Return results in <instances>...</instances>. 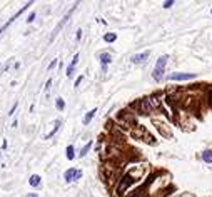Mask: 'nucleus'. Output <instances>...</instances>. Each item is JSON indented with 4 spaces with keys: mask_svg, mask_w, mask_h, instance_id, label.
I'll return each mask as SVG.
<instances>
[{
    "mask_svg": "<svg viewBox=\"0 0 212 197\" xmlns=\"http://www.w3.org/2000/svg\"><path fill=\"white\" fill-rule=\"evenodd\" d=\"M167 55H162V57H159V60H157V64H155V69H154V79L155 80H161L162 75H164V69H166V64H167Z\"/></svg>",
    "mask_w": 212,
    "mask_h": 197,
    "instance_id": "nucleus-1",
    "label": "nucleus"
},
{
    "mask_svg": "<svg viewBox=\"0 0 212 197\" xmlns=\"http://www.w3.org/2000/svg\"><path fill=\"white\" fill-rule=\"evenodd\" d=\"M80 177H82V171L80 169H69L64 174L65 182H74V181H77V179H80Z\"/></svg>",
    "mask_w": 212,
    "mask_h": 197,
    "instance_id": "nucleus-2",
    "label": "nucleus"
},
{
    "mask_svg": "<svg viewBox=\"0 0 212 197\" xmlns=\"http://www.w3.org/2000/svg\"><path fill=\"white\" fill-rule=\"evenodd\" d=\"M134 181H135L134 177L130 176V174H127V176L122 179V182H120V186H119V194H124V191H125V189H127V187H129Z\"/></svg>",
    "mask_w": 212,
    "mask_h": 197,
    "instance_id": "nucleus-3",
    "label": "nucleus"
},
{
    "mask_svg": "<svg viewBox=\"0 0 212 197\" xmlns=\"http://www.w3.org/2000/svg\"><path fill=\"white\" fill-rule=\"evenodd\" d=\"M32 5V2H29V4H27V5H24V7H22V9H20V10H19V12H17V14H15V15H14V17H12V19H10V20H9V22H7V24H5V25H4V27H0V34H2V32H4V30H5V29H7V27H9V25H10V24H12V22H14V20H15V19H17V17H19V15H22V12H24V10H27V9H29V7H30Z\"/></svg>",
    "mask_w": 212,
    "mask_h": 197,
    "instance_id": "nucleus-4",
    "label": "nucleus"
},
{
    "mask_svg": "<svg viewBox=\"0 0 212 197\" xmlns=\"http://www.w3.org/2000/svg\"><path fill=\"white\" fill-rule=\"evenodd\" d=\"M149 55H150V52H149V50H145V52H142V54H135V55H132L130 60H132L134 64H140V62H144Z\"/></svg>",
    "mask_w": 212,
    "mask_h": 197,
    "instance_id": "nucleus-5",
    "label": "nucleus"
},
{
    "mask_svg": "<svg viewBox=\"0 0 212 197\" xmlns=\"http://www.w3.org/2000/svg\"><path fill=\"white\" fill-rule=\"evenodd\" d=\"M196 75L194 74H172L171 77V80H189V79H194Z\"/></svg>",
    "mask_w": 212,
    "mask_h": 197,
    "instance_id": "nucleus-6",
    "label": "nucleus"
},
{
    "mask_svg": "<svg viewBox=\"0 0 212 197\" xmlns=\"http://www.w3.org/2000/svg\"><path fill=\"white\" fill-rule=\"evenodd\" d=\"M77 62H79V54H75V57L72 59V62H70V65L67 67V77H72L74 69H75V65H77Z\"/></svg>",
    "mask_w": 212,
    "mask_h": 197,
    "instance_id": "nucleus-7",
    "label": "nucleus"
},
{
    "mask_svg": "<svg viewBox=\"0 0 212 197\" xmlns=\"http://www.w3.org/2000/svg\"><path fill=\"white\" fill-rule=\"evenodd\" d=\"M110 54H107V52H104L102 55H100V64H102V69L105 70V67H107V64H110Z\"/></svg>",
    "mask_w": 212,
    "mask_h": 197,
    "instance_id": "nucleus-8",
    "label": "nucleus"
},
{
    "mask_svg": "<svg viewBox=\"0 0 212 197\" xmlns=\"http://www.w3.org/2000/svg\"><path fill=\"white\" fill-rule=\"evenodd\" d=\"M95 112H97V109H92L90 112H87V114H85V117H84V124H85V125H89V124H90V120L94 119V115H95Z\"/></svg>",
    "mask_w": 212,
    "mask_h": 197,
    "instance_id": "nucleus-9",
    "label": "nucleus"
},
{
    "mask_svg": "<svg viewBox=\"0 0 212 197\" xmlns=\"http://www.w3.org/2000/svg\"><path fill=\"white\" fill-rule=\"evenodd\" d=\"M29 184H30L32 187H39L40 186V176H37V174L35 176H32L30 179H29Z\"/></svg>",
    "mask_w": 212,
    "mask_h": 197,
    "instance_id": "nucleus-10",
    "label": "nucleus"
},
{
    "mask_svg": "<svg viewBox=\"0 0 212 197\" xmlns=\"http://www.w3.org/2000/svg\"><path fill=\"white\" fill-rule=\"evenodd\" d=\"M60 129V120H55V125H54V129H52V132H49V134L45 135V139H52L54 135H55V132Z\"/></svg>",
    "mask_w": 212,
    "mask_h": 197,
    "instance_id": "nucleus-11",
    "label": "nucleus"
},
{
    "mask_svg": "<svg viewBox=\"0 0 212 197\" xmlns=\"http://www.w3.org/2000/svg\"><path fill=\"white\" fill-rule=\"evenodd\" d=\"M202 161L207 162V164H211L212 162V151H204L202 152Z\"/></svg>",
    "mask_w": 212,
    "mask_h": 197,
    "instance_id": "nucleus-12",
    "label": "nucleus"
},
{
    "mask_svg": "<svg viewBox=\"0 0 212 197\" xmlns=\"http://www.w3.org/2000/svg\"><path fill=\"white\" fill-rule=\"evenodd\" d=\"M115 39H117V35H115V34H105V35H104V40L105 42H115Z\"/></svg>",
    "mask_w": 212,
    "mask_h": 197,
    "instance_id": "nucleus-13",
    "label": "nucleus"
},
{
    "mask_svg": "<svg viewBox=\"0 0 212 197\" xmlns=\"http://www.w3.org/2000/svg\"><path fill=\"white\" fill-rule=\"evenodd\" d=\"M90 147H92V142H89V144H85V145H84V149L80 151V154H79V156H80V157L87 156V152H89V149H90Z\"/></svg>",
    "mask_w": 212,
    "mask_h": 197,
    "instance_id": "nucleus-14",
    "label": "nucleus"
},
{
    "mask_svg": "<svg viewBox=\"0 0 212 197\" xmlns=\"http://www.w3.org/2000/svg\"><path fill=\"white\" fill-rule=\"evenodd\" d=\"M74 157H75V154H74V145H69L67 147V159L69 161H72Z\"/></svg>",
    "mask_w": 212,
    "mask_h": 197,
    "instance_id": "nucleus-15",
    "label": "nucleus"
},
{
    "mask_svg": "<svg viewBox=\"0 0 212 197\" xmlns=\"http://www.w3.org/2000/svg\"><path fill=\"white\" fill-rule=\"evenodd\" d=\"M55 107H57L59 110H64L65 109V102H64L62 98H57V100H55Z\"/></svg>",
    "mask_w": 212,
    "mask_h": 197,
    "instance_id": "nucleus-16",
    "label": "nucleus"
},
{
    "mask_svg": "<svg viewBox=\"0 0 212 197\" xmlns=\"http://www.w3.org/2000/svg\"><path fill=\"white\" fill-rule=\"evenodd\" d=\"M34 19H35V12H32L30 15H29V19H27V24H32V22H34Z\"/></svg>",
    "mask_w": 212,
    "mask_h": 197,
    "instance_id": "nucleus-17",
    "label": "nucleus"
},
{
    "mask_svg": "<svg viewBox=\"0 0 212 197\" xmlns=\"http://www.w3.org/2000/svg\"><path fill=\"white\" fill-rule=\"evenodd\" d=\"M17 105H19V104H14V107H12V109H10V112H9V115H14V114H15V109H17Z\"/></svg>",
    "mask_w": 212,
    "mask_h": 197,
    "instance_id": "nucleus-18",
    "label": "nucleus"
},
{
    "mask_svg": "<svg viewBox=\"0 0 212 197\" xmlns=\"http://www.w3.org/2000/svg\"><path fill=\"white\" fill-rule=\"evenodd\" d=\"M174 5V2H171V0H169V2H164V7H166V9H169V7H172Z\"/></svg>",
    "mask_w": 212,
    "mask_h": 197,
    "instance_id": "nucleus-19",
    "label": "nucleus"
},
{
    "mask_svg": "<svg viewBox=\"0 0 212 197\" xmlns=\"http://www.w3.org/2000/svg\"><path fill=\"white\" fill-rule=\"evenodd\" d=\"M55 65H57V60H52V62H50V65H49V70H52V69L55 67Z\"/></svg>",
    "mask_w": 212,
    "mask_h": 197,
    "instance_id": "nucleus-20",
    "label": "nucleus"
},
{
    "mask_svg": "<svg viewBox=\"0 0 212 197\" xmlns=\"http://www.w3.org/2000/svg\"><path fill=\"white\" fill-rule=\"evenodd\" d=\"M80 37H82V30H77V40H80Z\"/></svg>",
    "mask_w": 212,
    "mask_h": 197,
    "instance_id": "nucleus-21",
    "label": "nucleus"
},
{
    "mask_svg": "<svg viewBox=\"0 0 212 197\" xmlns=\"http://www.w3.org/2000/svg\"><path fill=\"white\" fill-rule=\"evenodd\" d=\"M80 82H82V77H79L77 80H75V87H77V85H79V84H80Z\"/></svg>",
    "mask_w": 212,
    "mask_h": 197,
    "instance_id": "nucleus-22",
    "label": "nucleus"
},
{
    "mask_svg": "<svg viewBox=\"0 0 212 197\" xmlns=\"http://www.w3.org/2000/svg\"><path fill=\"white\" fill-rule=\"evenodd\" d=\"M27 197H39V196H37V194H34V192H32V194H29V196H27Z\"/></svg>",
    "mask_w": 212,
    "mask_h": 197,
    "instance_id": "nucleus-23",
    "label": "nucleus"
},
{
    "mask_svg": "<svg viewBox=\"0 0 212 197\" xmlns=\"http://www.w3.org/2000/svg\"><path fill=\"white\" fill-rule=\"evenodd\" d=\"M211 14H212V10H211Z\"/></svg>",
    "mask_w": 212,
    "mask_h": 197,
    "instance_id": "nucleus-24",
    "label": "nucleus"
}]
</instances>
